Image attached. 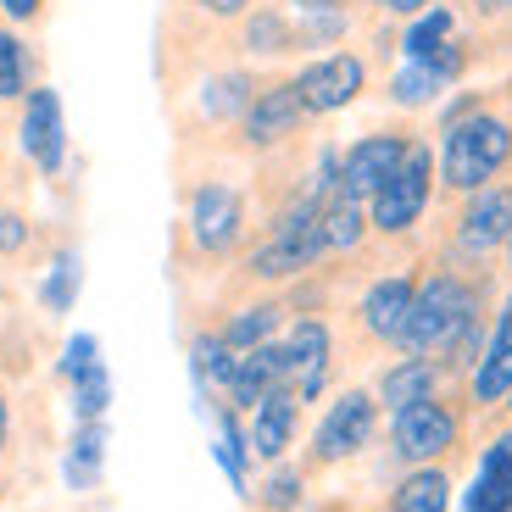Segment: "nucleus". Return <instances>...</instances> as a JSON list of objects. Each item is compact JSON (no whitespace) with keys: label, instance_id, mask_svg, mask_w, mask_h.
<instances>
[{"label":"nucleus","instance_id":"e433bc0d","mask_svg":"<svg viewBox=\"0 0 512 512\" xmlns=\"http://www.w3.org/2000/svg\"><path fill=\"white\" fill-rule=\"evenodd\" d=\"M45 12H51V0H0V17L12 28H34Z\"/></svg>","mask_w":512,"mask_h":512},{"label":"nucleus","instance_id":"4c0bfd02","mask_svg":"<svg viewBox=\"0 0 512 512\" xmlns=\"http://www.w3.org/2000/svg\"><path fill=\"white\" fill-rule=\"evenodd\" d=\"M195 6H201L206 17H218V23H240V17L251 12L256 0H195Z\"/></svg>","mask_w":512,"mask_h":512},{"label":"nucleus","instance_id":"bb28decb","mask_svg":"<svg viewBox=\"0 0 512 512\" xmlns=\"http://www.w3.org/2000/svg\"><path fill=\"white\" fill-rule=\"evenodd\" d=\"M34 84H39L34 45L23 39V28L0 23V101H23Z\"/></svg>","mask_w":512,"mask_h":512},{"label":"nucleus","instance_id":"f3484780","mask_svg":"<svg viewBox=\"0 0 512 512\" xmlns=\"http://www.w3.org/2000/svg\"><path fill=\"white\" fill-rule=\"evenodd\" d=\"M462 512H512V429L490 435L479 451L474 485L462 490Z\"/></svg>","mask_w":512,"mask_h":512},{"label":"nucleus","instance_id":"c03bdc74","mask_svg":"<svg viewBox=\"0 0 512 512\" xmlns=\"http://www.w3.org/2000/svg\"><path fill=\"white\" fill-rule=\"evenodd\" d=\"M501 407H507V418H512V390H507V401H501Z\"/></svg>","mask_w":512,"mask_h":512},{"label":"nucleus","instance_id":"37998d69","mask_svg":"<svg viewBox=\"0 0 512 512\" xmlns=\"http://www.w3.org/2000/svg\"><path fill=\"white\" fill-rule=\"evenodd\" d=\"M501 262H507V273H512V234H507V245H501Z\"/></svg>","mask_w":512,"mask_h":512},{"label":"nucleus","instance_id":"4be33fe9","mask_svg":"<svg viewBox=\"0 0 512 512\" xmlns=\"http://www.w3.org/2000/svg\"><path fill=\"white\" fill-rule=\"evenodd\" d=\"M240 51L251 62H279V56H295V17L284 6H262L256 0L251 12L240 17Z\"/></svg>","mask_w":512,"mask_h":512},{"label":"nucleus","instance_id":"f8f14e48","mask_svg":"<svg viewBox=\"0 0 512 512\" xmlns=\"http://www.w3.org/2000/svg\"><path fill=\"white\" fill-rule=\"evenodd\" d=\"M462 390H468V407H479V412L507 401V390H512V290L501 295L496 312H490L485 351H479L474 373L462 379Z\"/></svg>","mask_w":512,"mask_h":512},{"label":"nucleus","instance_id":"a18cd8bd","mask_svg":"<svg viewBox=\"0 0 512 512\" xmlns=\"http://www.w3.org/2000/svg\"><path fill=\"white\" fill-rule=\"evenodd\" d=\"M507 112H512V78H507Z\"/></svg>","mask_w":512,"mask_h":512},{"label":"nucleus","instance_id":"f03ea898","mask_svg":"<svg viewBox=\"0 0 512 512\" xmlns=\"http://www.w3.org/2000/svg\"><path fill=\"white\" fill-rule=\"evenodd\" d=\"M323 256H329V240H323V201H312L307 190H295L268 218V234L245 251L240 273L251 284H290V279L318 268Z\"/></svg>","mask_w":512,"mask_h":512},{"label":"nucleus","instance_id":"c9c22d12","mask_svg":"<svg viewBox=\"0 0 512 512\" xmlns=\"http://www.w3.org/2000/svg\"><path fill=\"white\" fill-rule=\"evenodd\" d=\"M28 218L23 212H0V256H23V245H28Z\"/></svg>","mask_w":512,"mask_h":512},{"label":"nucleus","instance_id":"b1692460","mask_svg":"<svg viewBox=\"0 0 512 512\" xmlns=\"http://www.w3.org/2000/svg\"><path fill=\"white\" fill-rule=\"evenodd\" d=\"M323 240H329V256H357L373 240L368 206L351 201V195H329L323 201Z\"/></svg>","mask_w":512,"mask_h":512},{"label":"nucleus","instance_id":"f704fd0d","mask_svg":"<svg viewBox=\"0 0 512 512\" xmlns=\"http://www.w3.org/2000/svg\"><path fill=\"white\" fill-rule=\"evenodd\" d=\"M496 101L490 90H457L446 106H440V128H451V123H462V117H474V112H485V106Z\"/></svg>","mask_w":512,"mask_h":512},{"label":"nucleus","instance_id":"cd10ccee","mask_svg":"<svg viewBox=\"0 0 512 512\" xmlns=\"http://www.w3.org/2000/svg\"><path fill=\"white\" fill-rule=\"evenodd\" d=\"M78 290H84V256L67 245V251L51 256V268L39 279V307L51 312V318H67L78 307Z\"/></svg>","mask_w":512,"mask_h":512},{"label":"nucleus","instance_id":"c85d7f7f","mask_svg":"<svg viewBox=\"0 0 512 512\" xmlns=\"http://www.w3.org/2000/svg\"><path fill=\"white\" fill-rule=\"evenodd\" d=\"M101 468H106V418H90V423H78L62 474H67V485H73V490H95Z\"/></svg>","mask_w":512,"mask_h":512},{"label":"nucleus","instance_id":"dca6fc26","mask_svg":"<svg viewBox=\"0 0 512 512\" xmlns=\"http://www.w3.org/2000/svg\"><path fill=\"white\" fill-rule=\"evenodd\" d=\"M279 384H290V351H284V340H268V346H256L240 357L223 401H229L234 412H251L256 401L268 396V390H279Z\"/></svg>","mask_w":512,"mask_h":512},{"label":"nucleus","instance_id":"393cba45","mask_svg":"<svg viewBox=\"0 0 512 512\" xmlns=\"http://www.w3.org/2000/svg\"><path fill=\"white\" fill-rule=\"evenodd\" d=\"M384 95H390V106H401V112H429V106H440L451 95V84L429 62H401L396 73H390V84H384Z\"/></svg>","mask_w":512,"mask_h":512},{"label":"nucleus","instance_id":"aec40b11","mask_svg":"<svg viewBox=\"0 0 512 512\" xmlns=\"http://www.w3.org/2000/svg\"><path fill=\"white\" fill-rule=\"evenodd\" d=\"M284 312H290V307H284V295H256V301L234 307L229 318L218 323L223 346H229L234 357H245V351H256V346H268V340H279Z\"/></svg>","mask_w":512,"mask_h":512},{"label":"nucleus","instance_id":"0eeeda50","mask_svg":"<svg viewBox=\"0 0 512 512\" xmlns=\"http://www.w3.org/2000/svg\"><path fill=\"white\" fill-rule=\"evenodd\" d=\"M462 429H468V412L457 407V396H429L412 401V407L390 412V457L423 468V462H446L462 446Z\"/></svg>","mask_w":512,"mask_h":512},{"label":"nucleus","instance_id":"9d476101","mask_svg":"<svg viewBox=\"0 0 512 512\" xmlns=\"http://www.w3.org/2000/svg\"><path fill=\"white\" fill-rule=\"evenodd\" d=\"M17 145H23V156L34 162V173H45V179H62L67 173V151H73V145H67V106L51 84H34V90L23 95Z\"/></svg>","mask_w":512,"mask_h":512},{"label":"nucleus","instance_id":"5701e85b","mask_svg":"<svg viewBox=\"0 0 512 512\" xmlns=\"http://www.w3.org/2000/svg\"><path fill=\"white\" fill-rule=\"evenodd\" d=\"M462 34V17L451 12V6H429V12H418V17H407V23H401V62H429V56L435 51H446L451 39Z\"/></svg>","mask_w":512,"mask_h":512},{"label":"nucleus","instance_id":"f257e3e1","mask_svg":"<svg viewBox=\"0 0 512 512\" xmlns=\"http://www.w3.org/2000/svg\"><path fill=\"white\" fill-rule=\"evenodd\" d=\"M435 162H440V190L457 195V201L485 190V184L512 179V112L490 101L485 112L440 128Z\"/></svg>","mask_w":512,"mask_h":512},{"label":"nucleus","instance_id":"a211bd4d","mask_svg":"<svg viewBox=\"0 0 512 512\" xmlns=\"http://www.w3.org/2000/svg\"><path fill=\"white\" fill-rule=\"evenodd\" d=\"M446 384H451V379L440 373L435 357H396L390 368L379 373V379H373V396H379L384 412H401V407H412V401L440 396Z\"/></svg>","mask_w":512,"mask_h":512},{"label":"nucleus","instance_id":"49530a36","mask_svg":"<svg viewBox=\"0 0 512 512\" xmlns=\"http://www.w3.org/2000/svg\"><path fill=\"white\" fill-rule=\"evenodd\" d=\"M362 6H384V0H362Z\"/></svg>","mask_w":512,"mask_h":512},{"label":"nucleus","instance_id":"473e14b6","mask_svg":"<svg viewBox=\"0 0 512 512\" xmlns=\"http://www.w3.org/2000/svg\"><path fill=\"white\" fill-rule=\"evenodd\" d=\"M106 407H112V373H106V362H95L73 384V412H78V423H90V418H106Z\"/></svg>","mask_w":512,"mask_h":512},{"label":"nucleus","instance_id":"423d86ee","mask_svg":"<svg viewBox=\"0 0 512 512\" xmlns=\"http://www.w3.org/2000/svg\"><path fill=\"white\" fill-rule=\"evenodd\" d=\"M379 418H384V407H379L373 390H362V384L340 390V396L323 407L301 468H307V474H323V468H340V462L362 457V451L373 446V435H379Z\"/></svg>","mask_w":512,"mask_h":512},{"label":"nucleus","instance_id":"412c9836","mask_svg":"<svg viewBox=\"0 0 512 512\" xmlns=\"http://www.w3.org/2000/svg\"><path fill=\"white\" fill-rule=\"evenodd\" d=\"M451 501H457L451 468L446 462H423V468H407V474L390 485L384 512H451Z\"/></svg>","mask_w":512,"mask_h":512},{"label":"nucleus","instance_id":"72a5a7b5","mask_svg":"<svg viewBox=\"0 0 512 512\" xmlns=\"http://www.w3.org/2000/svg\"><path fill=\"white\" fill-rule=\"evenodd\" d=\"M95 362H101V340H95V334H73V340L62 346V362H56V379H62L67 390H73V384L84 379V373H90Z\"/></svg>","mask_w":512,"mask_h":512},{"label":"nucleus","instance_id":"a878e982","mask_svg":"<svg viewBox=\"0 0 512 512\" xmlns=\"http://www.w3.org/2000/svg\"><path fill=\"white\" fill-rule=\"evenodd\" d=\"M234 368H240V357L223 346L218 329H201L190 340V373H195V390H201V396H223L229 379H234Z\"/></svg>","mask_w":512,"mask_h":512},{"label":"nucleus","instance_id":"79ce46f5","mask_svg":"<svg viewBox=\"0 0 512 512\" xmlns=\"http://www.w3.org/2000/svg\"><path fill=\"white\" fill-rule=\"evenodd\" d=\"M12 446V396L0 390V451Z\"/></svg>","mask_w":512,"mask_h":512},{"label":"nucleus","instance_id":"9b49d317","mask_svg":"<svg viewBox=\"0 0 512 512\" xmlns=\"http://www.w3.org/2000/svg\"><path fill=\"white\" fill-rule=\"evenodd\" d=\"M412 140H418V134H407V128H373V134L351 140L346 151H340V195H351V201L368 206L373 190L407 162Z\"/></svg>","mask_w":512,"mask_h":512},{"label":"nucleus","instance_id":"7ed1b4c3","mask_svg":"<svg viewBox=\"0 0 512 512\" xmlns=\"http://www.w3.org/2000/svg\"><path fill=\"white\" fill-rule=\"evenodd\" d=\"M245 234H251V206L245 190L229 179H201L184 195V240H190L195 262H229L240 256Z\"/></svg>","mask_w":512,"mask_h":512},{"label":"nucleus","instance_id":"6e6552de","mask_svg":"<svg viewBox=\"0 0 512 512\" xmlns=\"http://www.w3.org/2000/svg\"><path fill=\"white\" fill-rule=\"evenodd\" d=\"M295 90H301V106L307 117H334L357 106L368 95V56L362 51H323V56H307V62L295 67Z\"/></svg>","mask_w":512,"mask_h":512},{"label":"nucleus","instance_id":"39448f33","mask_svg":"<svg viewBox=\"0 0 512 512\" xmlns=\"http://www.w3.org/2000/svg\"><path fill=\"white\" fill-rule=\"evenodd\" d=\"M507 234H512V179H501V184L462 195V206L451 212V229H446V262L485 273L490 256H501Z\"/></svg>","mask_w":512,"mask_h":512},{"label":"nucleus","instance_id":"a19ab883","mask_svg":"<svg viewBox=\"0 0 512 512\" xmlns=\"http://www.w3.org/2000/svg\"><path fill=\"white\" fill-rule=\"evenodd\" d=\"M290 12H351V0H290Z\"/></svg>","mask_w":512,"mask_h":512},{"label":"nucleus","instance_id":"2eb2a0df","mask_svg":"<svg viewBox=\"0 0 512 512\" xmlns=\"http://www.w3.org/2000/svg\"><path fill=\"white\" fill-rule=\"evenodd\" d=\"M412 295H418V268L373 279L368 290H362V301H357L362 340H373V346H396L401 323H407V312H412Z\"/></svg>","mask_w":512,"mask_h":512},{"label":"nucleus","instance_id":"ddd939ff","mask_svg":"<svg viewBox=\"0 0 512 512\" xmlns=\"http://www.w3.org/2000/svg\"><path fill=\"white\" fill-rule=\"evenodd\" d=\"M284 351H290V390L301 396V407L329 390V368H334V329L323 318H295L284 329Z\"/></svg>","mask_w":512,"mask_h":512},{"label":"nucleus","instance_id":"2f4dec72","mask_svg":"<svg viewBox=\"0 0 512 512\" xmlns=\"http://www.w3.org/2000/svg\"><path fill=\"white\" fill-rule=\"evenodd\" d=\"M262 512H295L307 501V468H295V462H273V474L262 479Z\"/></svg>","mask_w":512,"mask_h":512},{"label":"nucleus","instance_id":"20e7f679","mask_svg":"<svg viewBox=\"0 0 512 512\" xmlns=\"http://www.w3.org/2000/svg\"><path fill=\"white\" fill-rule=\"evenodd\" d=\"M435 190H440V162H435V145L429 140H412L407 162L390 173V179L373 190L368 201V223L379 240H407L423 218H429V206H435Z\"/></svg>","mask_w":512,"mask_h":512},{"label":"nucleus","instance_id":"4468645a","mask_svg":"<svg viewBox=\"0 0 512 512\" xmlns=\"http://www.w3.org/2000/svg\"><path fill=\"white\" fill-rule=\"evenodd\" d=\"M301 396H295L290 384H279V390H268V396L251 407V429H245V440H251V457L256 462H284L290 457V446L301 440Z\"/></svg>","mask_w":512,"mask_h":512},{"label":"nucleus","instance_id":"58836bf2","mask_svg":"<svg viewBox=\"0 0 512 512\" xmlns=\"http://www.w3.org/2000/svg\"><path fill=\"white\" fill-rule=\"evenodd\" d=\"M468 12L479 23H512V0H468Z\"/></svg>","mask_w":512,"mask_h":512},{"label":"nucleus","instance_id":"ea45409f","mask_svg":"<svg viewBox=\"0 0 512 512\" xmlns=\"http://www.w3.org/2000/svg\"><path fill=\"white\" fill-rule=\"evenodd\" d=\"M429 6H435V0H384L379 12H390V17H401V23H407V17L429 12Z\"/></svg>","mask_w":512,"mask_h":512},{"label":"nucleus","instance_id":"6ab92c4d","mask_svg":"<svg viewBox=\"0 0 512 512\" xmlns=\"http://www.w3.org/2000/svg\"><path fill=\"white\" fill-rule=\"evenodd\" d=\"M251 95H256V73H245V67H218V73L201 78L195 112H201L206 128H234L245 117V106H251Z\"/></svg>","mask_w":512,"mask_h":512},{"label":"nucleus","instance_id":"c756f323","mask_svg":"<svg viewBox=\"0 0 512 512\" xmlns=\"http://www.w3.org/2000/svg\"><path fill=\"white\" fill-rule=\"evenodd\" d=\"M218 462H223V474H229V485L240 496H251V440H245V423L229 401L218 407Z\"/></svg>","mask_w":512,"mask_h":512},{"label":"nucleus","instance_id":"1a4fd4ad","mask_svg":"<svg viewBox=\"0 0 512 512\" xmlns=\"http://www.w3.org/2000/svg\"><path fill=\"white\" fill-rule=\"evenodd\" d=\"M301 123H307V106H301L295 78H256V95H251V106H245V117L234 128H240L245 151L262 156V151L290 145L295 134H301Z\"/></svg>","mask_w":512,"mask_h":512},{"label":"nucleus","instance_id":"7c9ffc66","mask_svg":"<svg viewBox=\"0 0 512 512\" xmlns=\"http://www.w3.org/2000/svg\"><path fill=\"white\" fill-rule=\"evenodd\" d=\"M346 39H351V12H301L295 17V56L340 51Z\"/></svg>","mask_w":512,"mask_h":512}]
</instances>
